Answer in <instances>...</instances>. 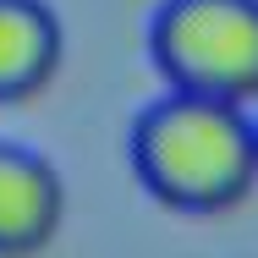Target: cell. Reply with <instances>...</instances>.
I'll list each match as a JSON object with an SVG mask.
<instances>
[{
	"instance_id": "277c9868",
	"label": "cell",
	"mask_w": 258,
	"mask_h": 258,
	"mask_svg": "<svg viewBox=\"0 0 258 258\" xmlns=\"http://www.w3.org/2000/svg\"><path fill=\"white\" fill-rule=\"evenodd\" d=\"M60 17L44 0H0V104L33 99L60 72Z\"/></svg>"
},
{
	"instance_id": "6da1fadb",
	"label": "cell",
	"mask_w": 258,
	"mask_h": 258,
	"mask_svg": "<svg viewBox=\"0 0 258 258\" xmlns=\"http://www.w3.org/2000/svg\"><path fill=\"white\" fill-rule=\"evenodd\" d=\"M132 170L176 214H225L258 187V121L242 104L165 94L132 121Z\"/></svg>"
},
{
	"instance_id": "3957f363",
	"label": "cell",
	"mask_w": 258,
	"mask_h": 258,
	"mask_svg": "<svg viewBox=\"0 0 258 258\" xmlns=\"http://www.w3.org/2000/svg\"><path fill=\"white\" fill-rule=\"evenodd\" d=\"M66 220V181L44 154L0 143V258H33Z\"/></svg>"
},
{
	"instance_id": "7a4b0ae2",
	"label": "cell",
	"mask_w": 258,
	"mask_h": 258,
	"mask_svg": "<svg viewBox=\"0 0 258 258\" xmlns=\"http://www.w3.org/2000/svg\"><path fill=\"white\" fill-rule=\"evenodd\" d=\"M149 50L170 94L258 104V0H165Z\"/></svg>"
}]
</instances>
